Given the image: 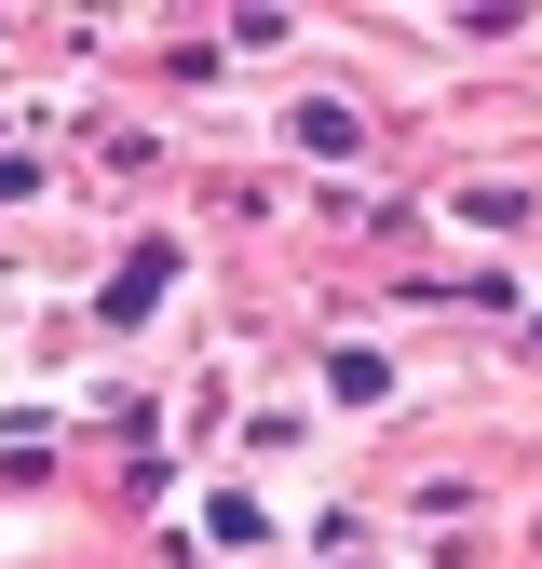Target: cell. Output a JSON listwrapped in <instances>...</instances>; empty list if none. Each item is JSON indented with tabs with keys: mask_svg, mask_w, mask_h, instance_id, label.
Segmentation results:
<instances>
[{
	"mask_svg": "<svg viewBox=\"0 0 542 569\" xmlns=\"http://www.w3.org/2000/svg\"><path fill=\"white\" fill-rule=\"evenodd\" d=\"M163 271H177V244H136V258L109 271V312H150V299H163Z\"/></svg>",
	"mask_w": 542,
	"mask_h": 569,
	"instance_id": "1",
	"label": "cell"
},
{
	"mask_svg": "<svg viewBox=\"0 0 542 569\" xmlns=\"http://www.w3.org/2000/svg\"><path fill=\"white\" fill-rule=\"evenodd\" d=\"M353 136H367V122L339 109V96H312V109H299V150H312V163H353Z\"/></svg>",
	"mask_w": 542,
	"mask_h": 569,
	"instance_id": "2",
	"label": "cell"
}]
</instances>
